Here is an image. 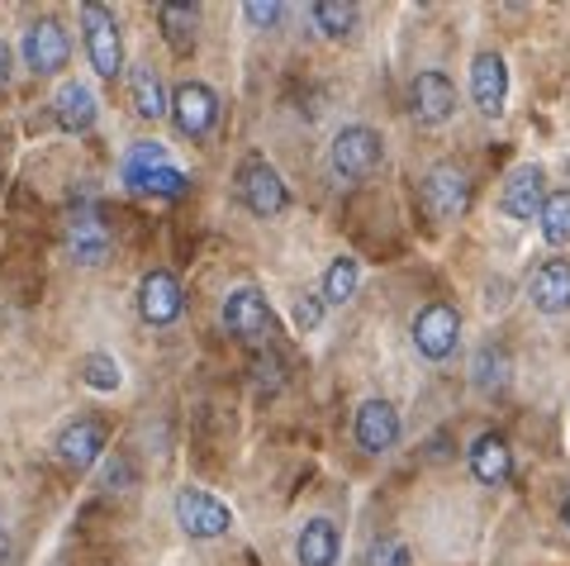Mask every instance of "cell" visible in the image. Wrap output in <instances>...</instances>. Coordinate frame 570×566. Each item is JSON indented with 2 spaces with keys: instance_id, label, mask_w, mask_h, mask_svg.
<instances>
[{
  "instance_id": "cell-7",
  "label": "cell",
  "mask_w": 570,
  "mask_h": 566,
  "mask_svg": "<svg viewBox=\"0 0 570 566\" xmlns=\"http://www.w3.org/2000/svg\"><path fill=\"white\" fill-rule=\"evenodd\" d=\"M409 333H414L419 358L448 362L456 352V339H461V314H456V305H448V300H433V305H423L414 314V329Z\"/></svg>"
},
{
  "instance_id": "cell-3",
  "label": "cell",
  "mask_w": 570,
  "mask_h": 566,
  "mask_svg": "<svg viewBox=\"0 0 570 566\" xmlns=\"http://www.w3.org/2000/svg\"><path fill=\"white\" fill-rule=\"evenodd\" d=\"M238 201L253 209L257 219H276L291 209V191H285L281 172L266 163L262 153H253V157H243V167H238Z\"/></svg>"
},
{
  "instance_id": "cell-15",
  "label": "cell",
  "mask_w": 570,
  "mask_h": 566,
  "mask_svg": "<svg viewBox=\"0 0 570 566\" xmlns=\"http://www.w3.org/2000/svg\"><path fill=\"white\" fill-rule=\"evenodd\" d=\"M400 410L390 400H366L362 410H356V423H352V433H356V448L362 452H390L400 443Z\"/></svg>"
},
{
  "instance_id": "cell-36",
  "label": "cell",
  "mask_w": 570,
  "mask_h": 566,
  "mask_svg": "<svg viewBox=\"0 0 570 566\" xmlns=\"http://www.w3.org/2000/svg\"><path fill=\"white\" fill-rule=\"evenodd\" d=\"M561 519H566V528H570V495H566V505H561Z\"/></svg>"
},
{
  "instance_id": "cell-1",
  "label": "cell",
  "mask_w": 570,
  "mask_h": 566,
  "mask_svg": "<svg viewBox=\"0 0 570 566\" xmlns=\"http://www.w3.org/2000/svg\"><path fill=\"white\" fill-rule=\"evenodd\" d=\"M385 163V138L371 124H347L328 144V167L337 182H366L371 172Z\"/></svg>"
},
{
  "instance_id": "cell-24",
  "label": "cell",
  "mask_w": 570,
  "mask_h": 566,
  "mask_svg": "<svg viewBox=\"0 0 570 566\" xmlns=\"http://www.w3.org/2000/svg\"><path fill=\"white\" fill-rule=\"evenodd\" d=\"M362 286V267H356V257H333V267L324 272V305H347Z\"/></svg>"
},
{
  "instance_id": "cell-29",
  "label": "cell",
  "mask_w": 570,
  "mask_h": 566,
  "mask_svg": "<svg viewBox=\"0 0 570 566\" xmlns=\"http://www.w3.org/2000/svg\"><path fill=\"white\" fill-rule=\"evenodd\" d=\"M366 566H409V547H404L400 538H381V543H371Z\"/></svg>"
},
{
  "instance_id": "cell-28",
  "label": "cell",
  "mask_w": 570,
  "mask_h": 566,
  "mask_svg": "<svg viewBox=\"0 0 570 566\" xmlns=\"http://www.w3.org/2000/svg\"><path fill=\"white\" fill-rule=\"evenodd\" d=\"M81 381L91 386V391H119V362L105 358V352H91V358L81 362Z\"/></svg>"
},
{
  "instance_id": "cell-8",
  "label": "cell",
  "mask_w": 570,
  "mask_h": 566,
  "mask_svg": "<svg viewBox=\"0 0 570 566\" xmlns=\"http://www.w3.org/2000/svg\"><path fill=\"white\" fill-rule=\"evenodd\" d=\"M419 201L423 209L433 219H456V215H466V205H471V176L452 167V163H438V167H428L423 176V186H419Z\"/></svg>"
},
{
  "instance_id": "cell-31",
  "label": "cell",
  "mask_w": 570,
  "mask_h": 566,
  "mask_svg": "<svg viewBox=\"0 0 570 566\" xmlns=\"http://www.w3.org/2000/svg\"><path fill=\"white\" fill-rule=\"evenodd\" d=\"M318 320H324V295H305V300L295 305V324L305 329V333H314Z\"/></svg>"
},
{
  "instance_id": "cell-11",
  "label": "cell",
  "mask_w": 570,
  "mask_h": 566,
  "mask_svg": "<svg viewBox=\"0 0 570 566\" xmlns=\"http://www.w3.org/2000/svg\"><path fill=\"white\" fill-rule=\"evenodd\" d=\"M181 310H186V295H181V281H176V272L153 267L148 276L138 281V314L153 329L176 324V320H181Z\"/></svg>"
},
{
  "instance_id": "cell-27",
  "label": "cell",
  "mask_w": 570,
  "mask_h": 566,
  "mask_svg": "<svg viewBox=\"0 0 570 566\" xmlns=\"http://www.w3.org/2000/svg\"><path fill=\"white\" fill-rule=\"evenodd\" d=\"M542 238L551 247L570 243V191H551L547 196V205H542Z\"/></svg>"
},
{
  "instance_id": "cell-16",
  "label": "cell",
  "mask_w": 570,
  "mask_h": 566,
  "mask_svg": "<svg viewBox=\"0 0 570 566\" xmlns=\"http://www.w3.org/2000/svg\"><path fill=\"white\" fill-rule=\"evenodd\" d=\"M471 96H475V110L480 115H504V100H509V67L499 52H480L471 62Z\"/></svg>"
},
{
  "instance_id": "cell-26",
  "label": "cell",
  "mask_w": 570,
  "mask_h": 566,
  "mask_svg": "<svg viewBox=\"0 0 570 566\" xmlns=\"http://www.w3.org/2000/svg\"><path fill=\"white\" fill-rule=\"evenodd\" d=\"M471 371H475V391H485V396H494V391H504L509 386V358L499 348H480Z\"/></svg>"
},
{
  "instance_id": "cell-5",
  "label": "cell",
  "mask_w": 570,
  "mask_h": 566,
  "mask_svg": "<svg viewBox=\"0 0 570 566\" xmlns=\"http://www.w3.org/2000/svg\"><path fill=\"white\" fill-rule=\"evenodd\" d=\"M62 243H67V257L77 262V267H105V257H110V224L100 219L96 205H77L67 215V228H62Z\"/></svg>"
},
{
  "instance_id": "cell-18",
  "label": "cell",
  "mask_w": 570,
  "mask_h": 566,
  "mask_svg": "<svg viewBox=\"0 0 570 566\" xmlns=\"http://www.w3.org/2000/svg\"><path fill=\"white\" fill-rule=\"evenodd\" d=\"M528 300L542 314H566L570 310V262L566 257H547L528 281Z\"/></svg>"
},
{
  "instance_id": "cell-30",
  "label": "cell",
  "mask_w": 570,
  "mask_h": 566,
  "mask_svg": "<svg viewBox=\"0 0 570 566\" xmlns=\"http://www.w3.org/2000/svg\"><path fill=\"white\" fill-rule=\"evenodd\" d=\"M253 377H257V386H266V391H276V386H281V358H276V352H257V358H253Z\"/></svg>"
},
{
  "instance_id": "cell-20",
  "label": "cell",
  "mask_w": 570,
  "mask_h": 566,
  "mask_svg": "<svg viewBox=\"0 0 570 566\" xmlns=\"http://www.w3.org/2000/svg\"><path fill=\"white\" fill-rule=\"evenodd\" d=\"M52 119H58V129H67V134H86V129H91V124H96L91 86H81V81L58 86V96H52Z\"/></svg>"
},
{
  "instance_id": "cell-17",
  "label": "cell",
  "mask_w": 570,
  "mask_h": 566,
  "mask_svg": "<svg viewBox=\"0 0 570 566\" xmlns=\"http://www.w3.org/2000/svg\"><path fill=\"white\" fill-rule=\"evenodd\" d=\"M504 215L509 219H542V205H547V176L542 167H519L509 172L504 182Z\"/></svg>"
},
{
  "instance_id": "cell-32",
  "label": "cell",
  "mask_w": 570,
  "mask_h": 566,
  "mask_svg": "<svg viewBox=\"0 0 570 566\" xmlns=\"http://www.w3.org/2000/svg\"><path fill=\"white\" fill-rule=\"evenodd\" d=\"M243 14H247V20H253V25H281V14H285V6H262V0H247V6H243Z\"/></svg>"
},
{
  "instance_id": "cell-13",
  "label": "cell",
  "mask_w": 570,
  "mask_h": 566,
  "mask_svg": "<svg viewBox=\"0 0 570 566\" xmlns=\"http://www.w3.org/2000/svg\"><path fill=\"white\" fill-rule=\"evenodd\" d=\"M105 443H110V433H105V423L100 419H71L67 429L58 433V462L62 467H71V471H86L91 462H100V452H105Z\"/></svg>"
},
{
  "instance_id": "cell-14",
  "label": "cell",
  "mask_w": 570,
  "mask_h": 566,
  "mask_svg": "<svg viewBox=\"0 0 570 566\" xmlns=\"http://www.w3.org/2000/svg\"><path fill=\"white\" fill-rule=\"evenodd\" d=\"M409 115L419 124H448L456 115V86L442 72H419L409 81Z\"/></svg>"
},
{
  "instance_id": "cell-35",
  "label": "cell",
  "mask_w": 570,
  "mask_h": 566,
  "mask_svg": "<svg viewBox=\"0 0 570 566\" xmlns=\"http://www.w3.org/2000/svg\"><path fill=\"white\" fill-rule=\"evenodd\" d=\"M6 557H10V534L0 528V566H6Z\"/></svg>"
},
{
  "instance_id": "cell-19",
  "label": "cell",
  "mask_w": 570,
  "mask_h": 566,
  "mask_svg": "<svg viewBox=\"0 0 570 566\" xmlns=\"http://www.w3.org/2000/svg\"><path fill=\"white\" fill-rule=\"evenodd\" d=\"M471 476L480 486H504L513 476V452L504 433H480L471 443Z\"/></svg>"
},
{
  "instance_id": "cell-6",
  "label": "cell",
  "mask_w": 570,
  "mask_h": 566,
  "mask_svg": "<svg viewBox=\"0 0 570 566\" xmlns=\"http://www.w3.org/2000/svg\"><path fill=\"white\" fill-rule=\"evenodd\" d=\"M219 320H224V329L234 333V339H243V343H272V333H276V314H272V305H266V295H262L257 286L228 291Z\"/></svg>"
},
{
  "instance_id": "cell-4",
  "label": "cell",
  "mask_w": 570,
  "mask_h": 566,
  "mask_svg": "<svg viewBox=\"0 0 570 566\" xmlns=\"http://www.w3.org/2000/svg\"><path fill=\"white\" fill-rule=\"evenodd\" d=\"M81 29H86V58L100 77H119L124 72V39H119V20L110 6L86 0L81 6Z\"/></svg>"
},
{
  "instance_id": "cell-34",
  "label": "cell",
  "mask_w": 570,
  "mask_h": 566,
  "mask_svg": "<svg viewBox=\"0 0 570 566\" xmlns=\"http://www.w3.org/2000/svg\"><path fill=\"white\" fill-rule=\"evenodd\" d=\"M10 81V48H6V39H0V86Z\"/></svg>"
},
{
  "instance_id": "cell-12",
  "label": "cell",
  "mask_w": 570,
  "mask_h": 566,
  "mask_svg": "<svg viewBox=\"0 0 570 566\" xmlns=\"http://www.w3.org/2000/svg\"><path fill=\"white\" fill-rule=\"evenodd\" d=\"M171 119L186 138H205L214 124H219V96H214L205 81H181L171 91Z\"/></svg>"
},
{
  "instance_id": "cell-21",
  "label": "cell",
  "mask_w": 570,
  "mask_h": 566,
  "mask_svg": "<svg viewBox=\"0 0 570 566\" xmlns=\"http://www.w3.org/2000/svg\"><path fill=\"white\" fill-rule=\"evenodd\" d=\"M337 553H343V538H337L333 519H309L295 538V562L299 566H333Z\"/></svg>"
},
{
  "instance_id": "cell-33",
  "label": "cell",
  "mask_w": 570,
  "mask_h": 566,
  "mask_svg": "<svg viewBox=\"0 0 570 566\" xmlns=\"http://www.w3.org/2000/svg\"><path fill=\"white\" fill-rule=\"evenodd\" d=\"M115 481H129V462H115L110 471H105V486H115Z\"/></svg>"
},
{
  "instance_id": "cell-2",
  "label": "cell",
  "mask_w": 570,
  "mask_h": 566,
  "mask_svg": "<svg viewBox=\"0 0 570 566\" xmlns=\"http://www.w3.org/2000/svg\"><path fill=\"white\" fill-rule=\"evenodd\" d=\"M124 182H129L134 191H148V196H167V201H181L190 182H186V172L171 163L167 148H157V144H138L129 148V157H124Z\"/></svg>"
},
{
  "instance_id": "cell-9",
  "label": "cell",
  "mask_w": 570,
  "mask_h": 566,
  "mask_svg": "<svg viewBox=\"0 0 570 566\" xmlns=\"http://www.w3.org/2000/svg\"><path fill=\"white\" fill-rule=\"evenodd\" d=\"M176 524H181L190 538H224L228 528H234V509L224 500H214L209 490L181 486L176 490Z\"/></svg>"
},
{
  "instance_id": "cell-22",
  "label": "cell",
  "mask_w": 570,
  "mask_h": 566,
  "mask_svg": "<svg viewBox=\"0 0 570 566\" xmlns=\"http://www.w3.org/2000/svg\"><path fill=\"white\" fill-rule=\"evenodd\" d=\"M129 100H134V110L142 119L171 115V96H167V86H163V77H157L153 67H134L129 72Z\"/></svg>"
},
{
  "instance_id": "cell-10",
  "label": "cell",
  "mask_w": 570,
  "mask_h": 566,
  "mask_svg": "<svg viewBox=\"0 0 570 566\" xmlns=\"http://www.w3.org/2000/svg\"><path fill=\"white\" fill-rule=\"evenodd\" d=\"M20 52H24V67L33 77H52L62 72L67 58H71V39L58 20H33L20 39Z\"/></svg>"
},
{
  "instance_id": "cell-25",
  "label": "cell",
  "mask_w": 570,
  "mask_h": 566,
  "mask_svg": "<svg viewBox=\"0 0 570 566\" xmlns=\"http://www.w3.org/2000/svg\"><path fill=\"white\" fill-rule=\"evenodd\" d=\"M195 20H200V10H190V6H157V25H163L167 43L176 52L195 48Z\"/></svg>"
},
{
  "instance_id": "cell-23",
  "label": "cell",
  "mask_w": 570,
  "mask_h": 566,
  "mask_svg": "<svg viewBox=\"0 0 570 566\" xmlns=\"http://www.w3.org/2000/svg\"><path fill=\"white\" fill-rule=\"evenodd\" d=\"M309 20H314V29L324 33V39H352L362 10L347 6V0H318V6H309Z\"/></svg>"
}]
</instances>
